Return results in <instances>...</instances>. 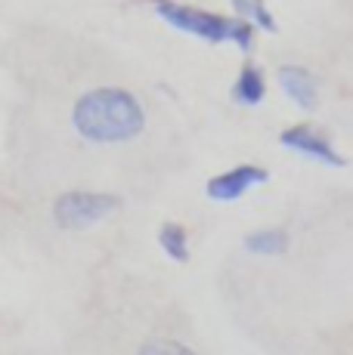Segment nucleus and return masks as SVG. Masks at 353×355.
Segmentation results:
<instances>
[{
	"label": "nucleus",
	"mask_w": 353,
	"mask_h": 355,
	"mask_svg": "<svg viewBox=\"0 0 353 355\" xmlns=\"http://www.w3.org/2000/svg\"><path fill=\"white\" fill-rule=\"evenodd\" d=\"M72 124L90 142H127L142 133V108L133 93L118 87H99L78 99Z\"/></svg>",
	"instance_id": "nucleus-1"
},
{
	"label": "nucleus",
	"mask_w": 353,
	"mask_h": 355,
	"mask_svg": "<svg viewBox=\"0 0 353 355\" xmlns=\"http://www.w3.org/2000/svg\"><path fill=\"white\" fill-rule=\"evenodd\" d=\"M155 12H158L167 25H174V28L195 34V37L214 40V44L233 40V44L242 46V50H251V40H254V25L245 22V19L239 22V19L214 16V12H205V10L171 3V0H155Z\"/></svg>",
	"instance_id": "nucleus-2"
},
{
	"label": "nucleus",
	"mask_w": 353,
	"mask_h": 355,
	"mask_svg": "<svg viewBox=\"0 0 353 355\" xmlns=\"http://www.w3.org/2000/svg\"><path fill=\"white\" fill-rule=\"evenodd\" d=\"M118 198L99 192H65L53 207V216L63 229H87L118 210Z\"/></svg>",
	"instance_id": "nucleus-3"
},
{
	"label": "nucleus",
	"mask_w": 353,
	"mask_h": 355,
	"mask_svg": "<svg viewBox=\"0 0 353 355\" xmlns=\"http://www.w3.org/2000/svg\"><path fill=\"white\" fill-rule=\"evenodd\" d=\"M282 146L291 148V152H301L307 158H313L319 164H331V167H344V158L335 152L325 133H319L313 127H291L282 133Z\"/></svg>",
	"instance_id": "nucleus-4"
},
{
	"label": "nucleus",
	"mask_w": 353,
	"mask_h": 355,
	"mask_svg": "<svg viewBox=\"0 0 353 355\" xmlns=\"http://www.w3.org/2000/svg\"><path fill=\"white\" fill-rule=\"evenodd\" d=\"M257 182H267V170L245 164V167H236V170L214 176L208 182V198H214V201H236V198H242Z\"/></svg>",
	"instance_id": "nucleus-5"
},
{
	"label": "nucleus",
	"mask_w": 353,
	"mask_h": 355,
	"mask_svg": "<svg viewBox=\"0 0 353 355\" xmlns=\"http://www.w3.org/2000/svg\"><path fill=\"white\" fill-rule=\"evenodd\" d=\"M279 84H282L285 96L295 102V105H301V108H316V102H319V87H316L313 74H310L307 68H301V65H282V68H279Z\"/></svg>",
	"instance_id": "nucleus-6"
},
{
	"label": "nucleus",
	"mask_w": 353,
	"mask_h": 355,
	"mask_svg": "<svg viewBox=\"0 0 353 355\" xmlns=\"http://www.w3.org/2000/svg\"><path fill=\"white\" fill-rule=\"evenodd\" d=\"M263 93H267V84H263V74L257 71L254 65H245L239 74V80L233 84V99L239 102V105L245 108H254L257 102L263 99Z\"/></svg>",
	"instance_id": "nucleus-7"
},
{
	"label": "nucleus",
	"mask_w": 353,
	"mask_h": 355,
	"mask_svg": "<svg viewBox=\"0 0 353 355\" xmlns=\"http://www.w3.org/2000/svg\"><path fill=\"white\" fill-rule=\"evenodd\" d=\"M245 250H251V254H257V257L285 254V250H288V235H285L282 229H261L245 238Z\"/></svg>",
	"instance_id": "nucleus-8"
},
{
	"label": "nucleus",
	"mask_w": 353,
	"mask_h": 355,
	"mask_svg": "<svg viewBox=\"0 0 353 355\" xmlns=\"http://www.w3.org/2000/svg\"><path fill=\"white\" fill-rule=\"evenodd\" d=\"M158 241H161V248H165V254L171 259H176V263H186L189 259V241H186V232L180 226L165 223L158 232Z\"/></svg>",
	"instance_id": "nucleus-9"
},
{
	"label": "nucleus",
	"mask_w": 353,
	"mask_h": 355,
	"mask_svg": "<svg viewBox=\"0 0 353 355\" xmlns=\"http://www.w3.org/2000/svg\"><path fill=\"white\" fill-rule=\"evenodd\" d=\"M236 12H239L245 22H251L254 28H263V31H273L276 28V19L270 16V10L261 3V0H233Z\"/></svg>",
	"instance_id": "nucleus-10"
},
{
	"label": "nucleus",
	"mask_w": 353,
	"mask_h": 355,
	"mask_svg": "<svg viewBox=\"0 0 353 355\" xmlns=\"http://www.w3.org/2000/svg\"><path fill=\"white\" fill-rule=\"evenodd\" d=\"M140 352H142V355H149V352H152V355H158V352H167V355L183 352V355H189L192 349H189V346H180V343H161V340H152V343H146Z\"/></svg>",
	"instance_id": "nucleus-11"
}]
</instances>
